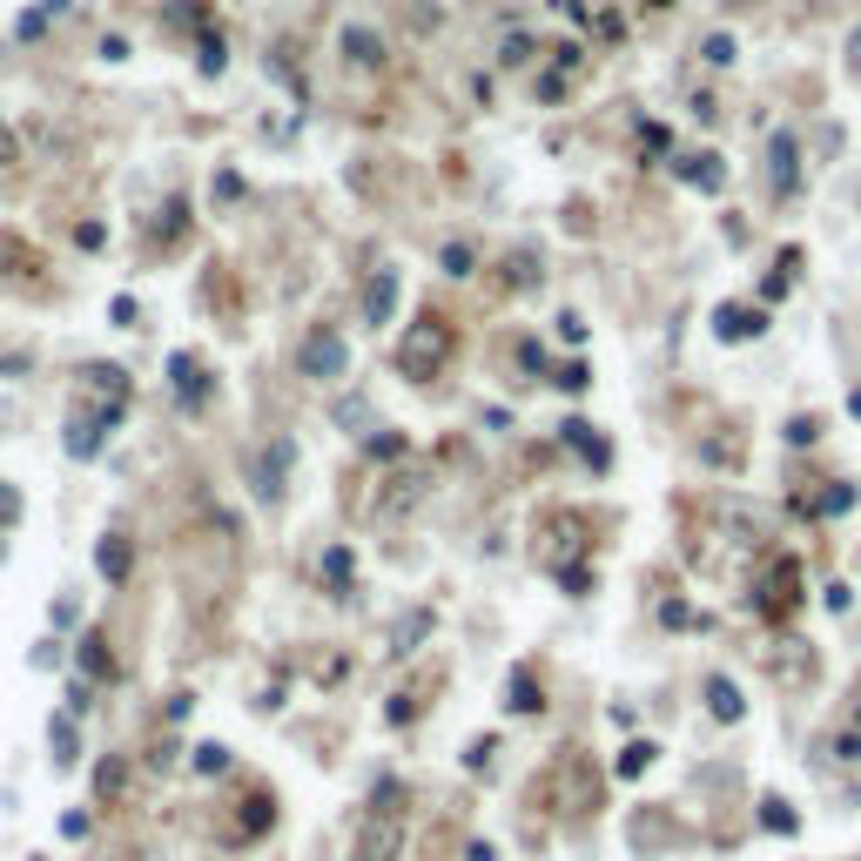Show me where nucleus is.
<instances>
[{"label":"nucleus","instance_id":"nucleus-1","mask_svg":"<svg viewBox=\"0 0 861 861\" xmlns=\"http://www.w3.org/2000/svg\"><path fill=\"white\" fill-rule=\"evenodd\" d=\"M707 707L720 713V720H741V694H734L727 680H707Z\"/></svg>","mask_w":861,"mask_h":861},{"label":"nucleus","instance_id":"nucleus-4","mask_svg":"<svg viewBox=\"0 0 861 861\" xmlns=\"http://www.w3.org/2000/svg\"><path fill=\"white\" fill-rule=\"evenodd\" d=\"M102 573H115V579L128 573V559H121V545H102Z\"/></svg>","mask_w":861,"mask_h":861},{"label":"nucleus","instance_id":"nucleus-3","mask_svg":"<svg viewBox=\"0 0 861 861\" xmlns=\"http://www.w3.org/2000/svg\"><path fill=\"white\" fill-rule=\"evenodd\" d=\"M54 747H61L54 760H75V727H68V720H54Z\"/></svg>","mask_w":861,"mask_h":861},{"label":"nucleus","instance_id":"nucleus-2","mask_svg":"<svg viewBox=\"0 0 861 861\" xmlns=\"http://www.w3.org/2000/svg\"><path fill=\"white\" fill-rule=\"evenodd\" d=\"M760 808H768V828H774V834H787V828H794V815H787V801H760Z\"/></svg>","mask_w":861,"mask_h":861}]
</instances>
